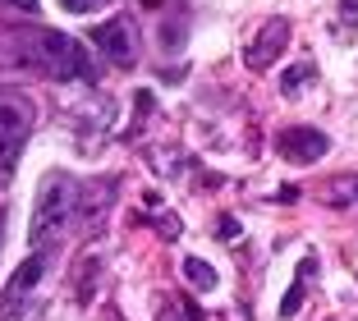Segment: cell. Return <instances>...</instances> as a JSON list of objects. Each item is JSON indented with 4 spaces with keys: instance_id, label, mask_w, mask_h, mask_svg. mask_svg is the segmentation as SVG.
<instances>
[{
    "instance_id": "1",
    "label": "cell",
    "mask_w": 358,
    "mask_h": 321,
    "mask_svg": "<svg viewBox=\"0 0 358 321\" xmlns=\"http://www.w3.org/2000/svg\"><path fill=\"white\" fill-rule=\"evenodd\" d=\"M10 55L28 69L60 78V83H92V60H87L83 42L64 37L55 28H28V32H10Z\"/></svg>"
},
{
    "instance_id": "2",
    "label": "cell",
    "mask_w": 358,
    "mask_h": 321,
    "mask_svg": "<svg viewBox=\"0 0 358 321\" xmlns=\"http://www.w3.org/2000/svg\"><path fill=\"white\" fill-rule=\"evenodd\" d=\"M69 225H78V179L69 175H46L32 202V225H28V243L32 248H51L55 238Z\"/></svg>"
},
{
    "instance_id": "3",
    "label": "cell",
    "mask_w": 358,
    "mask_h": 321,
    "mask_svg": "<svg viewBox=\"0 0 358 321\" xmlns=\"http://www.w3.org/2000/svg\"><path fill=\"white\" fill-rule=\"evenodd\" d=\"M37 124V101L23 87H0V152L14 156Z\"/></svg>"
},
{
    "instance_id": "4",
    "label": "cell",
    "mask_w": 358,
    "mask_h": 321,
    "mask_svg": "<svg viewBox=\"0 0 358 321\" xmlns=\"http://www.w3.org/2000/svg\"><path fill=\"white\" fill-rule=\"evenodd\" d=\"M42 257L32 252L28 262H19L10 280H5V290H0V321H23L32 308V290H37V280H42Z\"/></svg>"
},
{
    "instance_id": "5",
    "label": "cell",
    "mask_w": 358,
    "mask_h": 321,
    "mask_svg": "<svg viewBox=\"0 0 358 321\" xmlns=\"http://www.w3.org/2000/svg\"><path fill=\"white\" fill-rule=\"evenodd\" d=\"M285 51H289V19H266L262 28L253 32V42L243 46V64L253 73H266Z\"/></svg>"
},
{
    "instance_id": "6",
    "label": "cell",
    "mask_w": 358,
    "mask_h": 321,
    "mask_svg": "<svg viewBox=\"0 0 358 321\" xmlns=\"http://www.w3.org/2000/svg\"><path fill=\"white\" fill-rule=\"evenodd\" d=\"M92 42L110 64H134L138 60V32H134V19H124V14L120 19H106L92 32Z\"/></svg>"
},
{
    "instance_id": "7",
    "label": "cell",
    "mask_w": 358,
    "mask_h": 321,
    "mask_svg": "<svg viewBox=\"0 0 358 321\" xmlns=\"http://www.w3.org/2000/svg\"><path fill=\"white\" fill-rule=\"evenodd\" d=\"M275 152H280L289 166H317V161L331 152V143H327V134L294 124V129H285V134L275 138Z\"/></svg>"
},
{
    "instance_id": "8",
    "label": "cell",
    "mask_w": 358,
    "mask_h": 321,
    "mask_svg": "<svg viewBox=\"0 0 358 321\" xmlns=\"http://www.w3.org/2000/svg\"><path fill=\"white\" fill-rule=\"evenodd\" d=\"M110 202H115V179H87V184H78V225L96 229V220L110 211Z\"/></svg>"
},
{
    "instance_id": "9",
    "label": "cell",
    "mask_w": 358,
    "mask_h": 321,
    "mask_svg": "<svg viewBox=\"0 0 358 321\" xmlns=\"http://www.w3.org/2000/svg\"><path fill=\"white\" fill-rule=\"evenodd\" d=\"M308 276H313V257L299 266V280L289 285V290H285V299H280V317H285V321H289L299 308H303V285H308Z\"/></svg>"
},
{
    "instance_id": "10",
    "label": "cell",
    "mask_w": 358,
    "mask_h": 321,
    "mask_svg": "<svg viewBox=\"0 0 358 321\" xmlns=\"http://www.w3.org/2000/svg\"><path fill=\"white\" fill-rule=\"evenodd\" d=\"M322 197H327L331 207H358V175H345V179H336V184H327Z\"/></svg>"
},
{
    "instance_id": "11",
    "label": "cell",
    "mask_w": 358,
    "mask_h": 321,
    "mask_svg": "<svg viewBox=\"0 0 358 321\" xmlns=\"http://www.w3.org/2000/svg\"><path fill=\"white\" fill-rule=\"evenodd\" d=\"M184 276H189L198 290H216V271H211L202 257H184Z\"/></svg>"
},
{
    "instance_id": "12",
    "label": "cell",
    "mask_w": 358,
    "mask_h": 321,
    "mask_svg": "<svg viewBox=\"0 0 358 321\" xmlns=\"http://www.w3.org/2000/svg\"><path fill=\"white\" fill-rule=\"evenodd\" d=\"M308 73H313V64H299L294 73H285V78H280V92L285 97H299V92H303V78H308Z\"/></svg>"
},
{
    "instance_id": "13",
    "label": "cell",
    "mask_w": 358,
    "mask_h": 321,
    "mask_svg": "<svg viewBox=\"0 0 358 321\" xmlns=\"http://www.w3.org/2000/svg\"><path fill=\"white\" fill-rule=\"evenodd\" d=\"M69 14H92V10H101V5H110V0H60Z\"/></svg>"
},
{
    "instance_id": "14",
    "label": "cell",
    "mask_w": 358,
    "mask_h": 321,
    "mask_svg": "<svg viewBox=\"0 0 358 321\" xmlns=\"http://www.w3.org/2000/svg\"><path fill=\"white\" fill-rule=\"evenodd\" d=\"M5 5H14V10H23V14H37V0H5Z\"/></svg>"
},
{
    "instance_id": "15",
    "label": "cell",
    "mask_w": 358,
    "mask_h": 321,
    "mask_svg": "<svg viewBox=\"0 0 358 321\" xmlns=\"http://www.w3.org/2000/svg\"><path fill=\"white\" fill-rule=\"evenodd\" d=\"M345 19H349V23L358 19V0H345Z\"/></svg>"
},
{
    "instance_id": "16",
    "label": "cell",
    "mask_w": 358,
    "mask_h": 321,
    "mask_svg": "<svg viewBox=\"0 0 358 321\" xmlns=\"http://www.w3.org/2000/svg\"><path fill=\"white\" fill-rule=\"evenodd\" d=\"M143 5H161V0H143Z\"/></svg>"
}]
</instances>
